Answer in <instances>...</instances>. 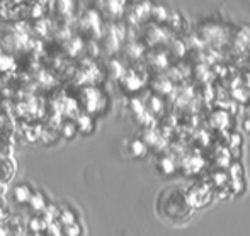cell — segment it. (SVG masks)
Listing matches in <instances>:
<instances>
[{
	"label": "cell",
	"mask_w": 250,
	"mask_h": 236,
	"mask_svg": "<svg viewBox=\"0 0 250 236\" xmlns=\"http://www.w3.org/2000/svg\"><path fill=\"white\" fill-rule=\"evenodd\" d=\"M33 190H31L29 185L26 184H21L14 189V200L19 204H29V199L33 197Z\"/></svg>",
	"instance_id": "cell-1"
},
{
	"label": "cell",
	"mask_w": 250,
	"mask_h": 236,
	"mask_svg": "<svg viewBox=\"0 0 250 236\" xmlns=\"http://www.w3.org/2000/svg\"><path fill=\"white\" fill-rule=\"evenodd\" d=\"M29 204L34 211H38V213H43V211L46 209V202H44L41 194H33V197L29 199Z\"/></svg>",
	"instance_id": "cell-2"
},
{
	"label": "cell",
	"mask_w": 250,
	"mask_h": 236,
	"mask_svg": "<svg viewBox=\"0 0 250 236\" xmlns=\"http://www.w3.org/2000/svg\"><path fill=\"white\" fill-rule=\"evenodd\" d=\"M63 236H82V226L79 221L63 226Z\"/></svg>",
	"instance_id": "cell-3"
},
{
	"label": "cell",
	"mask_w": 250,
	"mask_h": 236,
	"mask_svg": "<svg viewBox=\"0 0 250 236\" xmlns=\"http://www.w3.org/2000/svg\"><path fill=\"white\" fill-rule=\"evenodd\" d=\"M46 233H48V236H63V226L50 223L46 226Z\"/></svg>",
	"instance_id": "cell-4"
},
{
	"label": "cell",
	"mask_w": 250,
	"mask_h": 236,
	"mask_svg": "<svg viewBox=\"0 0 250 236\" xmlns=\"http://www.w3.org/2000/svg\"><path fill=\"white\" fill-rule=\"evenodd\" d=\"M63 131H65L66 138H73V136H75V131H77V126L75 124H65L63 126Z\"/></svg>",
	"instance_id": "cell-5"
}]
</instances>
